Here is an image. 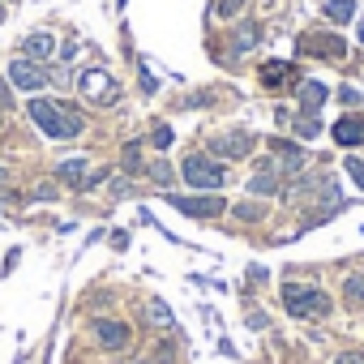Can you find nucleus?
Returning a JSON list of instances; mask_svg holds the SVG:
<instances>
[{"label":"nucleus","mask_w":364,"mask_h":364,"mask_svg":"<svg viewBox=\"0 0 364 364\" xmlns=\"http://www.w3.org/2000/svg\"><path fill=\"white\" fill-rule=\"evenodd\" d=\"M283 304L291 317H330V296L321 287H304V283H283Z\"/></svg>","instance_id":"f257e3e1"},{"label":"nucleus","mask_w":364,"mask_h":364,"mask_svg":"<svg viewBox=\"0 0 364 364\" xmlns=\"http://www.w3.org/2000/svg\"><path fill=\"white\" fill-rule=\"evenodd\" d=\"M180 171H185V185H189V189H198V193H219V189L228 185L223 167H219L215 159H206V154H189Z\"/></svg>","instance_id":"f03ea898"},{"label":"nucleus","mask_w":364,"mask_h":364,"mask_svg":"<svg viewBox=\"0 0 364 364\" xmlns=\"http://www.w3.org/2000/svg\"><path fill=\"white\" fill-rule=\"evenodd\" d=\"M77 86H82V95H86L90 103H116V99H120V82H116L107 69H86V73L77 77Z\"/></svg>","instance_id":"7ed1b4c3"},{"label":"nucleus","mask_w":364,"mask_h":364,"mask_svg":"<svg viewBox=\"0 0 364 364\" xmlns=\"http://www.w3.org/2000/svg\"><path fill=\"white\" fill-rule=\"evenodd\" d=\"M167 202H171L180 215H189V219H215V215L228 210L219 193H198V198H171V193H167Z\"/></svg>","instance_id":"20e7f679"},{"label":"nucleus","mask_w":364,"mask_h":364,"mask_svg":"<svg viewBox=\"0 0 364 364\" xmlns=\"http://www.w3.org/2000/svg\"><path fill=\"white\" fill-rule=\"evenodd\" d=\"M9 82H14L18 90H31V95H35V90L48 86V73L39 69V60H26V56H22V60L9 65Z\"/></svg>","instance_id":"39448f33"},{"label":"nucleus","mask_w":364,"mask_h":364,"mask_svg":"<svg viewBox=\"0 0 364 364\" xmlns=\"http://www.w3.org/2000/svg\"><path fill=\"white\" fill-rule=\"evenodd\" d=\"M26 116H31L48 137H60V103H52V99H39V95H35V99L26 103Z\"/></svg>","instance_id":"423d86ee"},{"label":"nucleus","mask_w":364,"mask_h":364,"mask_svg":"<svg viewBox=\"0 0 364 364\" xmlns=\"http://www.w3.org/2000/svg\"><path fill=\"white\" fill-rule=\"evenodd\" d=\"M300 52L321 56V60H343V56H347V43H343L338 35H304V39H300Z\"/></svg>","instance_id":"0eeeda50"},{"label":"nucleus","mask_w":364,"mask_h":364,"mask_svg":"<svg viewBox=\"0 0 364 364\" xmlns=\"http://www.w3.org/2000/svg\"><path fill=\"white\" fill-rule=\"evenodd\" d=\"M249 150H253V133H245V129L223 133V137L210 141V154H219V159H245Z\"/></svg>","instance_id":"6e6552de"},{"label":"nucleus","mask_w":364,"mask_h":364,"mask_svg":"<svg viewBox=\"0 0 364 364\" xmlns=\"http://www.w3.org/2000/svg\"><path fill=\"white\" fill-rule=\"evenodd\" d=\"M270 150H274V176H296L300 167H304V150L300 146H291V141H270Z\"/></svg>","instance_id":"1a4fd4ad"},{"label":"nucleus","mask_w":364,"mask_h":364,"mask_svg":"<svg viewBox=\"0 0 364 364\" xmlns=\"http://www.w3.org/2000/svg\"><path fill=\"white\" fill-rule=\"evenodd\" d=\"M291 82H296V69H291L287 60H270V65H262V86L283 90V86H291Z\"/></svg>","instance_id":"9d476101"},{"label":"nucleus","mask_w":364,"mask_h":364,"mask_svg":"<svg viewBox=\"0 0 364 364\" xmlns=\"http://www.w3.org/2000/svg\"><path fill=\"white\" fill-rule=\"evenodd\" d=\"M99 343H103V351H124L129 347V326L124 321H99Z\"/></svg>","instance_id":"9b49d317"},{"label":"nucleus","mask_w":364,"mask_h":364,"mask_svg":"<svg viewBox=\"0 0 364 364\" xmlns=\"http://www.w3.org/2000/svg\"><path fill=\"white\" fill-rule=\"evenodd\" d=\"M334 141L338 146H364V120L360 116H343L334 124Z\"/></svg>","instance_id":"f8f14e48"},{"label":"nucleus","mask_w":364,"mask_h":364,"mask_svg":"<svg viewBox=\"0 0 364 364\" xmlns=\"http://www.w3.org/2000/svg\"><path fill=\"white\" fill-rule=\"evenodd\" d=\"M296 95H300V107H304V112H317V107L326 103V86H321V82H300Z\"/></svg>","instance_id":"ddd939ff"},{"label":"nucleus","mask_w":364,"mask_h":364,"mask_svg":"<svg viewBox=\"0 0 364 364\" xmlns=\"http://www.w3.org/2000/svg\"><path fill=\"white\" fill-rule=\"evenodd\" d=\"M56 180H65L69 189H82V180H86V163H82V159H65V163L56 167Z\"/></svg>","instance_id":"4468645a"},{"label":"nucleus","mask_w":364,"mask_h":364,"mask_svg":"<svg viewBox=\"0 0 364 364\" xmlns=\"http://www.w3.org/2000/svg\"><path fill=\"white\" fill-rule=\"evenodd\" d=\"M257 39H262V26H257V22H240V26H236V35H232L236 52H253V48H257Z\"/></svg>","instance_id":"2eb2a0df"},{"label":"nucleus","mask_w":364,"mask_h":364,"mask_svg":"<svg viewBox=\"0 0 364 364\" xmlns=\"http://www.w3.org/2000/svg\"><path fill=\"white\" fill-rule=\"evenodd\" d=\"M52 52H56V39H52V35H43V31H39V35H31V39H26V60H48Z\"/></svg>","instance_id":"dca6fc26"},{"label":"nucleus","mask_w":364,"mask_h":364,"mask_svg":"<svg viewBox=\"0 0 364 364\" xmlns=\"http://www.w3.org/2000/svg\"><path fill=\"white\" fill-rule=\"evenodd\" d=\"M343 300L351 309H364V274H347L343 279Z\"/></svg>","instance_id":"f3484780"},{"label":"nucleus","mask_w":364,"mask_h":364,"mask_svg":"<svg viewBox=\"0 0 364 364\" xmlns=\"http://www.w3.org/2000/svg\"><path fill=\"white\" fill-rule=\"evenodd\" d=\"M326 18L330 22H351L355 18V0H326Z\"/></svg>","instance_id":"a211bd4d"},{"label":"nucleus","mask_w":364,"mask_h":364,"mask_svg":"<svg viewBox=\"0 0 364 364\" xmlns=\"http://www.w3.org/2000/svg\"><path fill=\"white\" fill-rule=\"evenodd\" d=\"M82 129H86L82 112H73V107H60V137H77Z\"/></svg>","instance_id":"6ab92c4d"},{"label":"nucleus","mask_w":364,"mask_h":364,"mask_svg":"<svg viewBox=\"0 0 364 364\" xmlns=\"http://www.w3.org/2000/svg\"><path fill=\"white\" fill-rule=\"evenodd\" d=\"M146 317H150L154 326H171V304L159 300V296H150V300H146Z\"/></svg>","instance_id":"aec40b11"},{"label":"nucleus","mask_w":364,"mask_h":364,"mask_svg":"<svg viewBox=\"0 0 364 364\" xmlns=\"http://www.w3.org/2000/svg\"><path fill=\"white\" fill-rule=\"evenodd\" d=\"M146 171H150V180H154L159 189H167V185H171V163H167V159H154Z\"/></svg>","instance_id":"412c9836"},{"label":"nucleus","mask_w":364,"mask_h":364,"mask_svg":"<svg viewBox=\"0 0 364 364\" xmlns=\"http://www.w3.org/2000/svg\"><path fill=\"white\" fill-rule=\"evenodd\" d=\"M249 189H253L257 198H270V193H279V176H274V180H270V176H253Z\"/></svg>","instance_id":"4be33fe9"},{"label":"nucleus","mask_w":364,"mask_h":364,"mask_svg":"<svg viewBox=\"0 0 364 364\" xmlns=\"http://www.w3.org/2000/svg\"><path fill=\"white\" fill-rule=\"evenodd\" d=\"M296 133H300V137H304V141H313V137H317V133H321V120H317V116H313V112H309V116H300V120H296Z\"/></svg>","instance_id":"5701e85b"},{"label":"nucleus","mask_w":364,"mask_h":364,"mask_svg":"<svg viewBox=\"0 0 364 364\" xmlns=\"http://www.w3.org/2000/svg\"><path fill=\"white\" fill-rule=\"evenodd\" d=\"M150 146H154V150H167V146H171V124H154V129H150Z\"/></svg>","instance_id":"b1692460"},{"label":"nucleus","mask_w":364,"mask_h":364,"mask_svg":"<svg viewBox=\"0 0 364 364\" xmlns=\"http://www.w3.org/2000/svg\"><path fill=\"white\" fill-rule=\"evenodd\" d=\"M120 163H124V171H141V154H137V141H129V146L120 150Z\"/></svg>","instance_id":"393cba45"},{"label":"nucleus","mask_w":364,"mask_h":364,"mask_svg":"<svg viewBox=\"0 0 364 364\" xmlns=\"http://www.w3.org/2000/svg\"><path fill=\"white\" fill-rule=\"evenodd\" d=\"M343 167H347V176L355 180V185L364 189V159H355V154H347V159H343Z\"/></svg>","instance_id":"a878e982"},{"label":"nucleus","mask_w":364,"mask_h":364,"mask_svg":"<svg viewBox=\"0 0 364 364\" xmlns=\"http://www.w3.org/2000/svg\"><path fill=\"white\" fill-rule=\"evenodd\" d=\"M236 215H240L245 223H257V219H266V210H262L257 202H240V206H236Z\"/></svg>","instance_id":"bb28decb"},{"label":"nucleus","mask_w":364,"mask_h":364,"mask_svg":"<svg viewBox=\"0 0 364 364\" xmlns=\"http://www.w3.org/2000/svg\"><path fill=\"white\" fill-rule=\"evenodd\" d=\"M245 9V0H219V5H215V18H236Z\"/></svg>","instance_id":"cd10ccee"},{"label":"nucleus","mask_w":364,"mask_h":364,"mask_svg":"<svg viewBox=\"0 0 364 364\" xmlns=\"http://www.w3.org/2000/svg\"><path fill=\"white\" fill-rule=\"evenodd\" d=\"M171 355H176L171 343H159V347H154V364H171Z\"/></svg>","instance_id":"c85d7f7f"},{"label":"nucleus","mask_w":364,"mask_h":364,"mask_svg":"<svg viewBox=\"0 0 364 364\" xmlns=\"http://www.w3.org/2000/svg\"><path fill=\"white\" fill-rule=\"evenodd\" d=\"M56 193H60V189H56V185H39V189H35V198H39V202H52V198H56Z\"/></svg>","instance_id":"c756f323"},{"label":"nucleus","mask_w":364,"mask_h":364,"mask_svg":"<svg viewBox=\"0 0 364 364\" xmlns=\"http://www.w3.org/2000/svg\"><path fill=\"white\" fill-rule=\"evenodd\" d=\"M334 364H364V351H343Z\"/></svg>","instance_id":"7c9ffc66"},{"label":"nucleus","mask_w":364,"mask_h":364,"mask_svg":"<svg viewBox=\"0 0 364 364\" xmlns=\"http://www.w3.org/2000/svg\"><path fill=\"white\" fill-rule=\"evenodd\" d=\"M141 90H146V95H154V90H159V82L150 77V69H141Z\"/></svg>","instance_id":"2f4dec72"},{"label":"nucleus","mask_w":364,"mask_h":364,"mask_svg":"<svg viewBox=\"0 0 364 364\" xmlns=\"http://www.w3.org/2000/svg\"><path fill=\"white\" fill-rule=\"evenodd\" d=\"M338 99H343V103H360V95H355L351 86H343V90H338Z\"/></svg>","instance_id":"473e14b6"},{"label":"nucleus","mask_w":364,"mask_h":364,"mask_svg":"<svg viewBox=\"0 0 364 364\" xmlns=\"http://www.w3.org/2000/svg\"><path fill=\"white\" fill-rule=\"evenodd\" d=\"M124 364H154V360H124Z\"/></svg>","instance_id":"72a5a7b5"},{"label":"nucleus","mask_w":364,"mask_h":364,"mask_svg":"<svg viewBox=\"0 0 364 364\" xmlns=\"http://www.w3.org/2000/svg\"><path fill=\"white\" fill-rule=\"evenodd\" d=\"M360 43H364V22H360Z\"/></svg>","instance_id":"f704fd0d"},{"label":"nucleus","mask_w":364,"mask_h":364,"mask_svg":"<svg viewBox=\"0 0 364 364\" xmlns=\"http://www.w3.org/2000/svg\"><path fill=\"white\" fill-rule=\"evenodd\" d=\"M0 185H5V167H0Z\"/></svg>","instance_id":"c9c22d12"},{"label":"nucleus","mask_w":364,"mask_h":364,"mask_svg":"<svg viewBox=\"0 0 364 364\" xmlns=\"http://www.w3.org/2000/svg\"><path fill=\"white\" fill-rule=\"evenodd\" d=\"M0 22H5V5H0Z\"/></svg>","instance_id":"e433bc0d"}]
</instances>
